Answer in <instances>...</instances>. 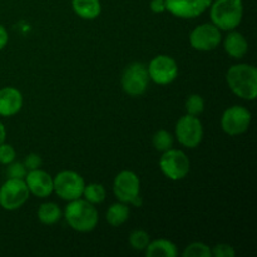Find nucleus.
Segmentation results:
<instances>
[{"mask_svg": "<svg viewBox=\"0 0 257 257\" xmlns=\"http://www.w3.org/2000/svg\"><path fill=\"white\" fill-rule=\"evenodd\" d=\"M226 80L237 97L246 100L256 99L257 69L250 64H236L228 69Z\"/></svg>", "mask_w": 257, "mask_h": 257, "instance_id": "f257e3e1", "label": "nucleus"}, {"mask_svg": "<svg viewBox=\"0 0 257 257\" xmlns=\"http://www.w3.org/2000/svg\"><path fill=\"white\" fill-rule=\"evenodd\" d=\"M64 217L68 225L78 232H90L94 230L99 221L97 208L85 200L69 201L65 207Z\"/></svg>", "mask_w": 257, "mask_h": 257, "instance_id": "f03ea898", "label": "nucleus"}, {"mask_svg": "<svg viewBox=\"0 0 257 257\" xmlns=\"http://www.w3.org/2000/svg\"><path fill=\"white\" fill-rule=\"evenodd\" d=\"M210 17L212 24L220 30L236 29L243 17L242 0H212Z\"/></svg>", "mask_w": 257, "mask_h": 257, "instance_id": "7ed1b4c3", "label": "nucleus"}, {"mask_svg": "<svg viewBox=\"0 0 257 257\" xmlns=\"http://www.w3.org/2000/svg\"><path fill=\"white\" fill-rule=\"evenodd\" d=\"M140 178L132 171H122L117 175L113 182V192L115 197L124 203H131L140 207L142 205V197L140 196Z\"/></svg>", "mask_w": 257, "mask_h": 257, "instance_id": "20e7f679", "label": "nucleus"}, {"mask_svg": "<svg viewBox=\"0 0 257 257\" xmlns=\"http://www.w3.org/2000/svg\"><path fill=\"white\" fill-rule=\"evenodd\" d=\"M85 182L79 173L74 171H62L53 178V192L62 200L73 201L83 196Z\"/></svg>", "mask_w": 257, "mask_h": 257, "instance_id": "39448f33", "label": "nucleus"}, {"mask_svg": "<svg viewBox=\"0 0 257 257\" xmlns=\"http://www.w3.org/2000/svg\"><path fill=\"white\" fill-rule=\"evenodd\" d=\"M160 168L163 175L172 181L183 180L190 172V160L181 150H170L162 152L160 158Z\"/></svg>", "mask_w": 257, "mask_h": 257, "instance_id": "423d86ee", "label": "nucleus"}, {"mask_svg": "<svg viewBox=\"0 0 257 257\" xmlns=\"http://www.w3.org/2000/svg\"><path fill=\"white\" fill-rule=\"evenodd\" d=\"M29 198V190L24 180L8 178L0 187V206L7 211L22 207Z\"/></svg>", "mask_w": 257, "mask_h": 257, "instance_id": "0eeeda50", "label": "nucleus"}, {"mask_svg": "<svg viewBox=\"0 0 257 257\" xmlns=\"http://www.w3.org/2000/svg\"><path fill=\"white\" fill-rule=\"evenodd\" d=\"M150 83L147 67L136 62L128 65L122 75V88L131 97H140L147 90Z\"/></svg>", "mask_w": 257, "mask_h": 257, "instance_id": "6e6552de", "label": "nucleus"}, {"mask_svg": "<svg viewBox=\"0 0 257 257\" xmlns=\"http://www.w3.org/2000/svg\"><path fill=\"white\" fill-rule=\"evenodd\" d=\"M176 137L178 142L185 147H197L203 138L202 123L195 115H183L176 124Z\"/></svg>", "mask_w": 257, "mask_h": 257, "instance_id": "1a4fd4ad", "label": "nucleus"}, {"mask_svg": "<svg viewBox=\"0 0 257 257\" xmlns=\"http://www.w3.org/2000/svg\"><path fill=\"white\" fill-rule=\"evenodd\" d=\"M150 80L156 84L166 85L172 83L177 78L178 67L176 60L168 55H157L150 62L147 67Z\"/></svg>", "mask_w": 257, "mask_h": 257, "instance_id": "9d476101", "label": "nucleus"}, {"mask_svg": "<svg viewBox=\"0 0 257 257\" xmlns=\"http://www.w3.org/2000/svg\"><path fill=\"white\" fill-rule=\"evenodd\" d=\"M221 40H222L221 30L212 23L198 25L190 34L191 47L201 52H210L216 49Z\"/></svg>", "mask_w": 257, "mask_h": 257, "instance_id": "9b49d317", "label": "nucleus"}, {"mask_svg": "<svg viewBox=\"0 0 257 257\" xmlns=\"http://www.w3.org/2000/svg\"><path fill=\"white\" fill-rule=\"evenodd\" d=\"M251 123V113L242 105H233L223 112L221 127L227 135H242L248 130Z\"/></svg>", "mask_w": 257, "mask_h": 257, "instance_id": "f8f14e48", "label": "nucleus"}, {"mask_svg": "<svg viewBox=\"0 0 257 257\" xmlns=\"http://www.w3.org/2000/svg\"><path fill=\"white\" fill-rule=\"evenodd\" d=\"M166 10L177 18L193 19L210 8L212 0H165Z\"/></svg>", "mask_w": 257, "mask_h": 257, "instance_id": "ddd939ff", "label": "nucleus"}, {"mask_svg": "<svg viewBox=\"0 0 257 257\" xmlns=\"http://www.w3.org/2000/svg\"><path fill=\"white\" fill-rule=\"evenodd\" d=\"M24 181L27 183L29 193H33L37 197L44 198L52 195L53 177L45 171L40 170V168L29 171L25 176Z\"/></svg>", "mask_w": 257, "mask_h": 257, "instance_id": "4468645a", "label": "nucleus"}, {"mask_svg": "<svg viewBox=\"0 0 257 257\" xmlns=\"http://www.w3.org/2000/svg\"><path fill=\"white\" fill-rule=\"evenodd\" d=\"M23 105V95L17 88L4 87L0 89V115L12 117L15 115Z\"/></svg>", "mask_w": 257, "mask_h": 257, "instance_id": "2eb2a0df", "label": "nucleus"}, {"mask_svg": "<svg viewBox=\"0 0 257 257\" xmlns=\"http://www.w3.org/2000/svg\"><path fill=\"white\" fill-rule=\"evenodd\" d=\"M223 48L230 57L235 59H241L246 55L248 50V43L242 33L231 30L223 42Z\"/></svg>", "mask_w": 257, "mask_h": 257, "instance_id": "dca6fc26", "label": "nucleus"}, {"mask_svg": "<svg viewBox=\"0 0 257 257\" xmlns=\"http://www.w3.org/2000/svg\"><path fill=\"white\" fill-rule=\"evenodd\" d=\"M72 8L78 17L87 20L95 19L102 12L99 0H72Z\"/></svg>", "mask_w": 257, "mask_h": 257, "instance_id": "f3484780", "label": "nucleus"}, {"mask_svg": "<svg viewBox=\"0 0 257 257\" xmlns=\"http://www.w3.org/2000/svg\"><path fill=\"white\" fill-rule=\"evenodd\" d=\"M177 246L168 240H156L148 243L146 247L147 257H175L177 256Z\"/></svg>", "mask_w": 257, "mask_h": 257, "instance_id": "a211bd4d", "label": "nucleus"}, {"mask_svg": "<svg viewBox=\"0 0 257 257\" xmlns=\"http://www.w3.org/2000/svg\"><path fill=\"white\" fill-rule=\"evenodd\" d=\"M105 218H107L108 223L110 226H113V227H119V226H122L130 218V207L124 202L113 203L108 208L107 213H105Z\"/></svg>", "mask_w": 257, "mask_h": 257, "instance_id": "6ab92c4d", "label": "nucleus"}, {"mask_svg": "<svg viewBox=\"0 0 257 257\" xmlns=\"http://www.w3.org/2000/svg\"><path fill=\"white\" fill-rule=\"evenodd\" d=\"M38 218L43 225H54L62 218V210L54 202H47L38 208Z\"/></svg>", "mask_w": 257, "mask_h": 257, "instance_id": "aec40b11", "label": "nucleus"}, {"mask_svg": "<svg viewBox=\"0 0 257 257\" xmlns=\"http://www.w3.org/2000/svg\"><path fill=\"white\" fill-rule=\"evenodd\" d=\"M83 196L84 200L90 202L92 205H98L102 203L105 200V188L100 183H90V185L84 186V191H83Z\"/></svg>", "mask_w": 257, "mask_h": 257, "instance_id": "412c9836", "label": "nucleus"}, {"mask_svg": "<svg viewBox=\"0 0 257 257\" xmlns=\"http://www.w3.org/2000/svg\"><path fill=\"white\" fill-rule=\"evenodd\" d=\"M153 147L160 152H165V151L170 150L173 146V136L171 135L168 131L160 130L153 135L152 138Z\"/></svg>", "mask_w": 257, "mask_h": 257, "instance_id": "4be33fe9", "label": "nucleus"}, {"mask_svg": "<svg viewBox=\"0 0 257 257\" xmlns=\"http://www.w3.org/2000/svg\"><path fill=\"white\" fill-rule=\"evenodd\" d=\"M150 242V235L143 230H136L130 235V243L133 250H146V247H147Z\"/></svg>", "mask_w": 257, "mask_h": 257, "instance_id": "5701e85b", "label": "nucleus"}, {"mask_svg": "<svg viewBox=\"0 0 257 257\" xmlns=\"http://www.w3.org/2000/svg\"><path fill=\"white\" fill-rule=\"evenodd\" d=\"M183 257H212L211 248L202 242H193L185 248Z\"/></svg>", "mask_w": 257, "mask_h": 257, "instance_id": "b1692460", "label": "nucleus"}, {"mask_svg": "<svg viewBox=\"0 0 257 257\" xmlns=\"http://www.w3.org/2000/svg\"><path fill=\"white\" fill-rule=\"evenodd\" d=\"M186 110H187V114L190 115H195V117L200 115L205 110V100H203V98L198 94L190 95L186 100Z\"/></svg>", "mask_w": 257, "mask_h": 257, "instance_id": "393cba45", "label": "nucleus"}, {"mask_svg": "<svg viewBox=\"0 0 257 257\" xmlns=\"http://www.w3.org/2000/svg\"><path fill=\"white\" fill-rule=\"evenodd\" d=\"M7 177L8 178H17V180H24L25 176H27V168H25L24 163L23 162H10L9 165H7Z\"/></svg>", "mask_w": 257, "mask_h": 257, "instance_id": "a878e982", "label": "nucleus"}, {"mask_svg": "<svg viewBox=\"0 0 257 257\" xmlns=\"http://www.w3.org/2000/svg\"><path fill=\"white\" fill-rule=\"evenodd\" d=\"M15 156H17V153H15L14 147L12 145L5 142L0 145V163L2 165H9L10 162L15 160Z\"/></svg>", "mask_w": 257, "mask_h": 257, "instance_id": "bb28decb", "label": "nucleus"}, {"mask_svg": "<svg viewBox=\"0 0 257 257\" xmlns=\"http://www.w3.org/2000/svg\"><path fill=\"white\" fill-rule=\"evenodd\" d=\"M211 253L215 257H233L236 255L232 246L227 245V243H221V245L215 246L213 248H211Z\"/></svg>", "mask_w": 257, "mask_h": 257, "instance_id": "cd10ccee", "label": "nucleus"}, {"mask_svg": "<svg viewBox=\"0 0 257 257\" xmlns=\"http://www.w3.org/2000/svg\"><path fill=\"white\" fill-rule=\"evenodd\" d=\"M23 163H24L27 171H33V170H38V168H40L43 161H42V157H40L39 155H37V153H29V155L25 157L24 162Z\"/></svg>", "mask_w": 257, "mask_h": 257, "instance_id": "c85d7f7f", "label": "nucleus"}, {"mask_svg": "<svg viewBox=\"0 0 257 257\" xmlns=\"http://www.w3.org/2000/svg\"><path fill=\"white\" fill-rule=\"evenodd\" d=\"M150 8L153 13L160 14L166 10V2L165 0H151Z\"/></svg>", "mask_w": 257, "mask_h": 257, "instance_id": "c756f323", "label": "nucleus"}, {"mask_svg": "<svg viewBox=\"0 0 257 257\" xmlns=\"http://www.w3.org/2000/svg\"><path fill=\"white\" fill-rule=\"evenodd\" d=\"M8 39H9V37H8L7 29H5V28L0 24V50H2L5 45H7Z\"/></svg>", "mask_w": 257, "mask_h": 257, "instance_id": "7c9ffc66", "label": "nucleus"}, {"mask_svg": "<svg viewBox=\"0 0 257 257\" xmlns=\"http://www.w3.org/2000/svg\"><path fill=\"white\" fill-rule=\"evenodd\" d=\"M5 137H7V131H5L4 124L0 122V145H2L3 142H5Z\"/></svg>", "mask_w": 257, "mask_h": 257, "instance_id": "2f4dec72", "label": "nucleus"}]
</instances>
